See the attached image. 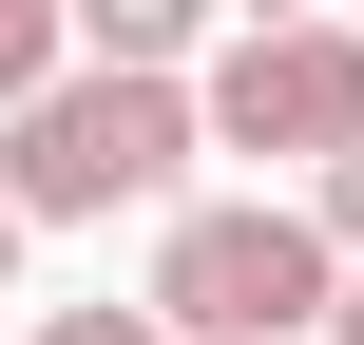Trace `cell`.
<instances>
[{"mask_svg":"<svg viewBox=\"0 0 364 345\" xmlns=\"http://www.w3.org/2000/svg\"><path fill=\"white\" fill-rule=\"evenodd\" d=\"M346 19H364V0H346Z\"/></svg>","mask_w":364,"mask_h":345,"instance_id":"cell-11","label":"cell"},{"mask_svg":"<svg viewBox=\"0 0 364 345\" xmlns=\"http://www.w3.org/2000/svg\"><path fill=\"white\" fill-rule=\"evenodd\" d=\"M38 345H173L154 307H38Z\"/></svg>","mask_w":364,"mask_h":345,"instance_id":"cell-7","label":"cell"},{"mask_svg":"<svg viewBox=\"0 0 364 345\" xmlns=\"http://www.w3.org/2000/svg\"><path fill=\"white\" fill-rule=\"evenodd\" d=\"M19 250H38V230H19V211H0V288H19Z\"/></svg>","mask_w":364,"mask_h":345,"instance_id":"cell-9","label":"cell"},{"mask_svg":"<svg viewBox=\"0 0 364 345\" xmlns=\"http://www.w3.org/2000/svg\"><path fill=\"white\" fill-rule=\"evenodd\" d=\"M192 134L211 154H288V173H326L364 134V19H230L211 58H192Z\"/></svg>","mask_w":364,"mask_h":345,"instance_id":"cell-3","label":"cell"},{"mask_svg":"<svg viewBox=\"0 0 364 345\" xmlns=\"http://www.w3.org/2000/svg\"><path fill=\"white\" fill-rule=\"evenodd\" d=\"M192 77H115V58H58L19 115H0V211L19 230H115V211H173L192 192Z\"/></svg>","mask_w":364,"mask_h":345,"instance_id":"cell-1","label":"cell"},{"mask_svg":"<svg viewBox=\"0 0 364 345\" xmlns=\"http://www.w3.org/2000/svg\"><path fill=\"white\" fill-rule=\"evenodd\" d=\"M326 345H364V269H346V307H326Z\"/></svg>","mask_w":364,"mask_h":345,"instance_id":"cell-8","label":"cell"},{"mask_svg":"<svg viewBox=\"0 0 364 345\" xmlns=\"http://www.w3.org/2000/svg\"><path fill=\"white\" fill-rule=\"evenodd\" d=\"M134 307H154L173 345H307L326 307H346V250L307 230V192H173Z\"/></svg>","mask_w":364,"mask_h":345,"instance_id":"cell-2","label":"cell"},{"mask_svg":"<svg viewBox=\"0 0 364 345\" xmlns=\"http://www.w3.org/2000/svg\"><path fill=\"white\" fill-rule=\"evenodd\" d=\"M307 230H326V250H346V269H364V134H346V154H326V173H307Z\"/></svg>","mask_w":364,"mask_h":345,"instance_id":"cell-6","label":"cell"},{"mask_svg":"<svg viewBox=\"0 0 364 345\" xmlns=\"http://www.w3.org/2000/svg\"><path fill=\"white\" fill-rule=\"evenodd\" d=\"M58 38L115 58V77H192V58L230 38V0H58Z\"/></svg>","mask_w":364,"mask_h":345,"instance_id":"cell-4","label":"cell"},{"mask_svg":"<svg viewBox=\"0 0 364 345\" xmlns=\"http://www.w3.org/2000/svg\"><path fill=\"white\" fill-rule=\"evenodd\" d=\"M230 19H326V0H230Z\"/></svg>","mask_w":364,"mask_h":345,"instance_id":"cell-10","label":"cell"},{"mask_svg":"<svg viewBox=\"0 0 364 345\" xmlns=\"http://www.w3.org/2000/svg\"><path fill=\"white\" fill-rule=\"evenodd\" d=\"M58 58H77V38H58V0H0V115H19V96H38Z\"/></svg>","mask_w":364,"mask_h":345,"instance_id":"cell-5","label":"cell"}]
</instances>
